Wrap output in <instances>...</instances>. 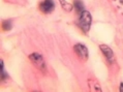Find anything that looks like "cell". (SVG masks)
<instances>
[{"instance_id": "cell-1", "label": "cell", "mask_w": 123, "mask_h": 92, "mask_svg": "<svg viewBox=\"0 0 123 92\" xmlns=\"http://www.w3.org/2000/svg\"><path fill=\"white\" fill-rule=\"evenodd\" d=\"M91 23H92V16H91V13L89 12L84 11L83 12L80 13V18H79V21H78V25L85 33H87L88 31H89Z\"/></svg>"}, {"instance_id": "cell-2", "label": "cell", "mask_w": 123, "mask_h": 92, "mask_svg": "<svg viewBox=\"0 0 123 92\" xmlns=\"http://www.w3.org/2000/svg\"><path fill=\"white\" fill-rule=\"evenodd\" d=\"M29 59L39 70L43 71V73L46 71V63H45V60H43V56L40 55V54H38V53L30 54Z\"/></svg>"}, {"instance_id": "cell-3", "label": "cell", "mask_w": 123, "mask_h": 92, "mask_svg": "<svg viewBox=\"0 0 123 92\" xmlns=\"http://www.w3.org/2000/svg\"><path fill=\"white\" fill-rule=\"evenodd\" d=\"M74 51L81 60L86 61L88 59V49L86 46L82 45V43H77L74 47Z\"/></svg>"}, {"instance_id": "cell-4", "label": "cell", "mask_w": 123, "mask_h": 92, "mask_svg": "<svg viewBox=\"0 0 123 92\" xmlns=\"http://www.w3.org/2000/svg\"><path fill=\"white\" fill-rule=\"evenodd\" d=\"M55 8V3L53 0H43L39 4V9L43 13H50L54 11Z\"/></svg>"}, {"instance_id": "cell-5", "label": "cell", "mask_w": 123, "mask_h": 92, "mask_svg": "<svg viewBox=\"0 0 123 92\" xmlns=\"http://www.w3.org/2000/svg\"><path fill=\"white\" fill-rule=\"evenodd\" d=\"M99 49L102 52V54L105 55V57L108 59L109 62H113V60H114V53H113V50L111 48L107 45H100Z\"/></svg>"}, {"instance_id": "cell-6", "label": "cell", "mask_w": 123, "mask_h": 92, "mask_svg": "<svg viewBox=\"0 0 123 92\" xmlns=\"http://www.w3.org/2000/svg\"><path fill=\"white\" fill-rule=\"evenodd\" d=\"M74 9H76V12L78 13H81V12H83L85 11V5H84V3L82 2V0H74Z\"/></svg>"}, {"instance_id": "cell-7", "label": "cell", "mask_w": 123, "mask_h": 92, "mask_svg": "<svg viewBox=\"0 0 123 92\" xmlns=\"http://www.w3.org/2000/svg\"><path fill=\"white\" fill-rule=\"evenodd\" d=\"M60 3H61V5H62V7L64 11H66V12H70L71 9H73V5L69 4L68 2H66L65 0H59Z\"/></svg>"}, {"instance_id": "cell-8", "label": "cell", "mask_w": 123, "mask_h": 92, "mask_svg": "<svg viewBox=\"0 0 123 92\" xmlns=\"http://www.w3.org/2000/svg\"><path fill=\"white\" fill-rule=\"evenodd\" d=\"M12 21L11 20H5V21H3L2 23V28L4 30H11L12 29Z\"/></svg>"}, {"instance_id": "cell-9", "label": "cell", "mask_w": 123, "mask_h": 92, "mask_svg": "<svg viewBox=\"0 0 123 92\" xmlns=\"http://www.w3.org/2000/svg\"><path fill=\"white\" fill-rule=\"evenodd\" d=\"M119 90H120L121 92H123V83L120 84V87H119Z\"/></svg>"}]
</instances>
